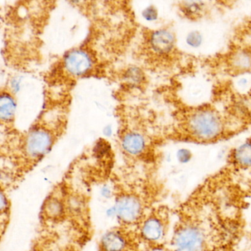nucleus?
Here are the masks:
<instances>
[{
	"instance_id": "dca6fc26",
	"label": "nucleus",
	"mask_w": 251,
	"mask_h": 251,
	"mask_svg": "<svg viewBox=\"0 0 251 251\" xmlns=\"http://www.w3.org/2000/svg\"><path fill=\"white\" fill-rule=\"evenodd\" d=\"M177 156L178 161L184 164V163H187L188 161H190L191 158H192V153L189 150L181 149L179 150Z\"/></svg>"
},
{
	"instance_id": "f03ea898",
	"label": "nucleus",
	"mask_w": 251,
	"mask_h": 251,
	"mask_svg": "<svg viewBox=\"0 0 251 251\" xmlns=\"http://www.w3.org/2000/svg\"><path fill=\"white\" fill-rule=\"evenodd\" d=\"M205 245V233L201 227L195 224L182 226L173 238L176 251H202Z\"/></svg>"
},
{
	"instance_id": "9d476101",
	"label": "nucleus",
	"mask_w": 251,
	"mask_h": 251,
	"mask_svg": "<svg viewBox=\"0 0 251 251\" xmlns=\"http://www.w3.org/2000/svg\"><path fill=\"white\" fill-rule=\"evenodd\" d=\"M205 8L206 5H205V2L192 1V2H182L180 10L186 19L199 20L201 17H203L204 13L205 12Z\"/></svg>"
},
{
	"instance_id": "f257e3e1",
	"label": "nucleus",
	"mask_w": 251,
	"mask_h": 251,
	"mask_svg": "<svg viewBox=\"0 0 251 251\" xmlns=\"http://www.w3.org/2000/svg\"><path fill=\"white\" fill-rule=\"evenodd\" d=\"M224 120L220 113L210 107H200L189 111L183 120L186 136L198 142L217 140L225 131Z\"/></svg>"
},
{
	"instance_id": "4468645a",
	"label": "nucleus",
	"mask_w": 251,
	"mask_h": 251,
	"mask_svg": "<svg viewBox=\"0 0 251 251\" xmlns=\"http://www.w3.org/2000/svg\"><path fill=\"white\" fill-rule=\"evenodd\" d=\"M62 211V204L56 198H50L45 204V212L50 218H57L61 215Z\"/></svg>"
},
{
	"instance_id": "423d86ee",
	"label": "nucleus",
	"mask_w": 251,
	"mask_h": 251,
	"mask_svg": "<svg viewBox=\"0 0 251 251\" xmlns=\"http://www.w3.org/2000/svg\"><path fill=\"white\" fill-rule=\"evenodd\" d=\"M142 211L140 201L133 195H126L118 200L117 212L119 217L126 223L137 220Z\"/></svg>"
},
{
	"instance_id": "ddd939ff",
	"label": "nucleus",
	"mask_w": 251,
	"mask_h": 251,
	"mask_svg": "<svg viewBox=\"0 0 251 251\" xmlns=\"http://www.w3.org/2000/svg\"><path fill=\"white\" fill-rule=\"evenodd\" d=\"M105 251H123L126 247V241L118 233H108L102 241Z\"/></svg>"
},
{
	"instance_id": "f8f14e48",
	"label": "nucleus",
	"mask_w": 251,
	"mask_h": 251,
	"mask_svg": "<svg viewBox=\"0 0 251 251\" xmlns=\"http://www.w3.org/2000/svg\"><path fill=\"white\" fill-rule=\"evenodd\" d=\"M15 100L10 94L2 93L0 98V117L2 121H11L16 111Z\"/></svg>"
},
{
	"instance_id": "a211bd4d",
	"label": "nucleus",
	"mask_w": 251,
	"mask_h": 251,
	"mask_svg": "<svg viewBox=\"0 0 251 251\" xmlns=\"http://www.w3.org/2000/svg\"><path fill=\"white\" fill-rule=\"evenodd\" d=\"M238 86L240 89H248V86H250L249 80L246 77H241L238 80Z\"/></svg>"
},
{
	"instance_id": "0eeeda50",
	"label": "nucleus",
	"mask_w": 251,
	"mask_h": 251,
	"mask_svg": "<svg viewBox=\"0 0 251 251\" xmlns=\"http://www.w3.org/2000/svg\"><path fill=\"white\" fill-rule=\"evenodd\" d=\"M229 70L235 75L251 73V49L239 48L229 55L227 59Z\"/></svg>"
},
{
	"instance_id": "39448f33",
	"label": "nucleus",
	"mask_w": 251,
	"mask_h": 251,
	"mask_svg": "<svg viewBox=\"0 0 251 251\" xmlns=\"http://www.w3.org/2000/svg\"><path fill=\"white\" fill-rule=\"evenodd\" d=\"M149 43L155 53L168 55L174 52L176 40L175 35L170 30L161 29L151 33Z\"/></svg>"
},
{
	"instance_id": "6e6552de",
	"label": "nucleus",
	"mask_w": 251,
	"mask_h": 251,
	"mask_svg": "<svg viewBox=\"0 0 251 251\" xmlns=\"http://www.w3.org/2000/svg\"><path fill=\"white\" fill-rule=\"evenodd\" d=\"M123 149L130 155H139L145 148V140L139 133L130 132L123 136L122 140Z\"/></svg>"
},
{
	"instance_id": "9b49d317",
	"label": "nucleus",
	"mask_w": 251,
	"mask_h": 251,
	"mask_svg": "<svg viewBox=\"0 0 251 251\" xmlns=\"http://www.w3.org/2000/svg\"><path fill=\"white\" fill-rule=\"evenodd\" d=\"M233 162L240 167H251V141L238 147L233 152Z\"/></svg>"
},
{
	"instance_id": "7ed1b4c3",
	"label": "nucleus",
	"mask_w": 251,
	"mask_h": 251,
	"mask_svg": "<svg viewBox=\"0 0 251 251\" xmlns=\"http://www.w3.org/2000/svg\"><path fill=\"white\" fill-rule=\"evenodd\" d=\"M53 143L52 135L46 129L32 130L25 141V152L32 158L43 156L49 151Z\"/></svg>"
},
{
	"instance_id": "1a4fd4ad",
	"label": "nucleus",
	"mask_w": 251,
	"mask_h": 251,
	"mask_svg": "<svg viewBox=\"0 0 251 251\" xmlns=\"http://www.w3.org/2000/svg\"><path fill=\"white\" fill-rule=\"evenodd\" d=\"M142 231L144 237L148 240L158 241L164 235V225L161 220L152 217L145 222L142 227Z\"/></svg>"
},
{
	"instance_id": "20e7f679",
	"label": "nucleus",
	"mask_w": 251,
	"mask_h": 251,
	"mask_svg": "<svg viewBox=\"0 0 251 251\" xmlns=\"http://www.w3.org/2000/svg\"><path fill=\"white\" fill-rule=\"evenodd\" d=\"M64 66L67 73L76 77L87 74L93 67V59L89 52L75 50L64 57Z\"/></svg>"
},
{
	"instance_id": "2eb2a0df",
	"label": "nucleus",
	"mask_w": 251,
	"mask_h": 251,
	"mask_svg": "<svg viewBox=\"0 0 251 251\" xmlns=\"http://www.w3.org/2000/svg\"><path fill=\"white\" fill-rule=\"evenodd\" d=\"M186 42L191 48H199L202 42V35L198 31L190 32L186 36Z\"/></svg>"
},
{
	"instance_id": "f3484780",
	"label": "nucleus",
	"mask_w": 251,
	"mask_h": 251,
	"mask_svg": "<svg viewBox=\"0 0 251 251\" xmlns=\"http://www.w3.org/2000/svg\"><path fill=\"white\" fill-rule=\"evenodd\" d=\"M144 17L148 20H155L157 18V11L153 7H150L144 11Z\"/></svg>"
}]
</instances>
